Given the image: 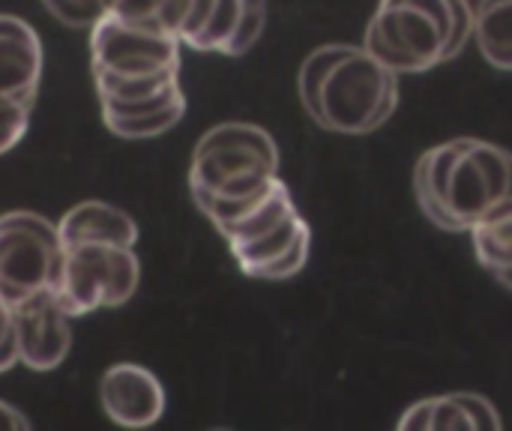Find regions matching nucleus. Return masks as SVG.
Listing matches in <instances>:
<instances>
[{
	"label": "nucleus",
	"mask_w": 512,
	"mask_h": 431,
	"mask_svg": "<svg viewBox=\"0 0 512 431\" xmlns=\"http://www.w3.org/2000/svg\"><path fill=\"white\" fill-rule=\"evenodd\" d=\"M66 246L60 228L39 213L0 216V300L9 309L60 291Z\"/></svg>",
	"instance_id": "nucleus-7"
},
{
	"label": "nucleus",
	"mask_w": 512,
	"mask_h": 431,
	"mask_svg": "<svg viewBox=\"0 0 512 431\" xmlns=\"http://www.w3.org/2000/svg\"><path fill=\"white\" fill-rule=\"evenodd\" d=\"M279 150L270 132L255 123H219L192 153L189 189L198 210L222 225L255 204L279 177Z\"/></svg>",
	"instance_id": "nucleus-4"
},
{
	"label": "nucleus",
	"mask_w": 512,
	"mask_h": 431,
	"mask_svg": "<svg viewBox=\"0 0 512 431\" xmlns=\"http://www.w3.org/2000/svg\"><path fill=\"white\" fill-rule=\"evenodd\" d=\"M402 431H441V429H501V417L492 402L474 393L438 396L414 405L402 420Z\"/></svg>",
	"instance_id": "nucleus-13"
},
{
	"label": "nucleus",
	"mask_w": 512,
	"mask_h": 431,
	"mask_svg": "<svg viewBox=\"0 0 512 431\" xmlns=\"http://www.w3.org/2000/svg\"><path fill=\"white\" fill-rule=\"evenodd\" d=\"M18 363V330H15V312L0 300V372L12 369Z\"/></svg>",
	"instance_id": "nucleus-20"
},
{
	"label": "nucleus",
	"mask_w": 512,
	"mask_h": 431,
	"mask_svg": "<svg viewBox=\"0 0 512 431\" xmlns=\"http://www.w3.org/2000/svg\"><path fill=\"white\" fill-rule=\"evenodd\" d=\"M189 6H192V0H114L111 15L132 21V24H144V27L174 33L180 39Z\"/></svg>",
	"instance_id": "nucleus-17"
},
{
	"label": "nucleus",
	"mask_w": 512,
	"mask_h": 431,
	"mask_svg": "<svg viewBox=\"0 0 512 431\" xmlns=\"http://www.w3.org/2000/svg\"><path fill=\"white\" fill-rule=\"evenodd\" d=\"M174 33L105 15L90 36L102 117L120 138H156L186 111Z\"/></svg>",
	"instance_id": "nucleus-1"
},
{
	"label": "nucleus",
	"mask_w": 512,
	"mask_h": 431,
	"mask_svg": "<svg viewBox=\"0 0 512 431\" xmlns=\"http://www.w3.org/2000/svg\"><path fill=\"white\" fill-rule=\"evenodd\" d=\"M99 399L105 414L126 429H144L153 426L165 411V393L162 384L141 366L120 363L111 366L102 375Z\"/></svg>",
	"instance_id": "nucleus-11"
},
{
	"label": "nucleus",
	"mask_w": 512,
	"mask_h": 431,
	"mask_svg": "<svg viewBox=\"0 0 512 431\" xmlns=\"http://www.w3.org/2000/svg\"><path fill=\"white\" fill-rule=\"evenodd\" d=\"M12 312L18 330V363L36 372H48L60 366L72 348V330H69V312L60 306L57 294L39 297Z\"/></svg>",
	"instance_id": "nucleus-10"
},
{
	"label": "nucleus",
	"mask_w": 512,
	"mask_h": 431,
	"mask_svg": "<svg viewBox=\"0 0 512 431\" xmlns=\"http://www.w3.org/2000/svg\"><path fill=\"white\" fill-rule=\"evenodd\" d=\"M420 210L444 231H474L512 207V153L480 138H453L426 150L414 168Z\"/></svg>",
	"instance_id": "nucleus-2"
},
{
	"label": "nucleus",
	"mask_w": 512,
	"mask_h": 431,
	"mask_svg": "<svg viewBox=\"0 0 512 431\" xmlns=\"http://www.w3.org/2000/svg\"><path fill=\"white\" fill-rule=\"evenodd\" d=\"M39 75L42 45L36 30L15 15H0V96L33 105Z\"/></svg>",
	"instance_id": "nucleus-12"
},
{
	"label": "nucleus",
	"mask_w": 512,
	"mask_h": 431,
	"mask_svg": "<svg viewBox=\"0 0 512 431\" xmlns=\"http://www.w3.org/2000/svg\"><path fill=\"white\" fill-rule=\"evenodd\" d=\"M30 111H33L30 102L0 96V153L12 150L24 138L27 123H30Z\"/></svg>",
	"instance_id": "nucleus-19"
},
{
	"label": "nucleus",
	"mask_w": 512,
	"mask_h": 431,
	"mask_svg": "<svg viewBox=\"0 0 512 431\" xmlns=\"http://www.w3.org/2000/svg\"><path fill=\"white\" fill-rule=\"evenodd\" d=\"M216 228L228 240L240 270L252 279H291L303 270L309 258V225L297 213L282 180H276L243 213Z\"/></svg>",
	"instance_id": "nucleus-6"
},
{
	"label": "nucleus",
	"mask_w": 512,
	"mask_h": 431,
	"mask_svg": "<svg viewBox=\"0 0 512 431\" xmlns=\"http://www.w3.org/2000/svg\"><path fill=\"white\" fill-rule=\"evenodd\" d=\"M27 426L30 423H27L24 414H18L15 408H9V405L0 402V429H27Z\"/></svg>",
	"instance_id": "nucleus-21"
},
{
	"label": "nucleus",
	"mask_w": 512,
	"mask_h": 431,
	"mask_svg": "<svg viewBox=\"0 0 512 431\" xmlns=\"http://www.w3.org/2000/svg\"><path fill=\"white\" fill-rule=\"evenodd\" d=\"M300 99L309 117L342 135H366L399 105L396 72L357 45H321L300 66Z\"/></svg>",
	"instance_id": "nucleus-3"
},
{
	"label": "nucleus",
	"mask_w": 512,
	"mask_h": 431,
	"mask_svg": "<svg viewBox=\"0 0 512 431\" xmlns=\"http://www.w3.org/2000/svg\"><path fill=\"white\" fill-rule=\"evenodd\" d=\"M471 240L480 264L512 291V207L480 222L471 231Z\"/></svg>",
	"instance_id": "nucleus-16"
},
{
	"label": "nucleus",
	"mask_w": 512,
	"mask_h": 431,
	"mask_svg": "<svg viewBox=\"0 0 512 431\" xmlns=\"http://www.w3.org/2000/svg\"><path fill=\"white\" fill-rule=\"evenodd\" d=\"M45 9L69 24V27H96L105 15H111L114 0H42Z\"/></svg>",
	"instance_id": "nucleus-18"
},
{
	"label": "nucleus",
	"mask_w": 512,
	"mask_h": 431,
	"mask_svg": "<svg viewBox=\"0 0 512 431\" xmlns=\"http://www.w3.org/2000/svg\"><path fill=\"white\" fill-rule=\"evenodd\" d=\"M474 39L495 69L512 72V0H486L474 12Z\"/></svg>",
	"instance_id": "nucleus-15"
},
{
	"label": "nucleus",
	"mask_w": 512,
	"mask_h": 431,
	"mask_svg": "<svg viewBox=\"0 0 512 431\" xmlns=\"http://www.w3.org/2000/svg\"><path fill=\"white\" fill-rule=\"evenodd\" d=\"M264 18L267 0H192L180 42L195 51L243 54L258 42Z\"/></svg>",
	"instance_id": "nucleus-9"
},
{
	"label": "nucleus",
	"mask_w": 512,
	"mask_h": 431,
	"mask_svg": "<svg viewBox=\"0 0 512 431\" xmlns=\"http://www.w3.org/2000/svg\"><path fill=\"white\" fill-rule=\"evenodd\" d=\"M474 36L468 0H381L366 30V51L387 69L429 72L453 60Z\"/></svg>",
	"instance_id": "nucleus-5"
},
{
	"label": "nucleus",
	"mask_w": 512,
	"mask_h": 431,
	"mask_svg": "<svg viewBox=\"0 0 512 431\" xmlns=\"http://www.w3.org/2000/svg\"><path fill=\"white\" fill-rule=\"evenodd\" d=\"M60 237L63 246H75V243H120V246H135L138 240V228L135 222L105 204V201H84L78 207H72L63 219H60Z\"/></svg>",
	"instance_id": "nucleus-14"
},
{
	"label": "nucleus",
	"mask_w": 512,
	"mask_h": 431,
	"mask_svg": "<svg viewBox=\"0 0 512 431\" xmlns=\"http://www.w3.org/2000/svg\"><path fill=\"white\" fill-rule=\"evenodd\" d=\"M138 258L120 243H75L66 246L63 282L57 291L69 318L126 303L138 288Z\"/></svg>",
	"instance_id": "nucleus-8"
}]
</instances>
